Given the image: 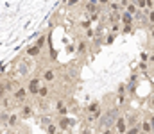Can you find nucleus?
I'll use <instances>...</instances> for the list:
<instances>
[{
  "label": "nucleus",
  "mask_w": 154,
  "mask_h": 134,
  "mask_svg": "<svg viewBox=\"0 0 154 134\" xmlns=\"http://www.w3.org/2000/svg\"><path fill=\"white\" fill-rule=\"evenodd\" d=\"M125 134H140V127L138 125H134V127H129V131Z\"/></svg>",
  "instance_id": "22"
},
{
  "label": "nucleus",
  "mask_w": 154,
  "mask_h": 134,
  "mask_svg": "<svg viewBox=\"0 0 154 134\" xmlns=\"http://www.w3.org/2000/svg\"><path fill=\"white\" fill-rule=\"evenodd\" d=\"M56 77H57V72H56V68H47V70H43V73L39 75V79H41L45 84H50V82H54V81H56Z\"/></svg>",
  "instance_id": "3"
},
{
  "label": "nucleus",
  "mask_w": 154,
  "mask_h": 134,
  "mask_svg": "<svg viewBox=\"0 0 154 134\" xmlns=\"http://www.w3.org/2000/svg\"><path fill=\"white\" fill-rule=\"evenodd\" d=\"M124 91H125V86H124V84H120L118 89H116V93H118V95H124Z\"/></svg>",
  "instance_id": "25"
},
{
  "label": "nucleus",
  "mask_w": 154,
  "mask_h": 134,
  "mask_svg": "<svg viewBox=\"0 0 154 134\" xmlns=\"http://www.w3.org/2000/svg\"><path fill=\"white\" fill-rule=\"evenodd\" d=\"M20 115L18 113H11L9 115V122H7V127H11V129H14V127H18V124H20Z\"/></svg>",
  "instance_id": "8"
},
{
  "label": "nucleus",
  "mask_w": 154,
  "mask_h": 134,
  "mask_svg": "<svg viewBox=\"0 0 154 134\" xmlns=\"http://www.w3.org/2000/svg\"><path fill=\"white\" fill-rule=\"evenodd\" d=\"M122 32H133V25H125Z\"/></svg>",
  "instance_id": "26"
},
{
  "label": "nucleus",
  "mask_w": 154,
  "mask_h": 134,
  "mask_svg": "<svg viewBox=\"0 0 154 134\" xmlns=\"http://www.w3.org/2000/svg\"><path fill=\"white\" fill-rule=\"evenodd\" d=\"M151 41L154 43V27H151Z\"/></svg>",
  "instance_id": "28"
},
{
  "label": "nucleus",
  "mask_w": 154,
  "mask_h": 134,
  "mask_svg": "<svg viewBox=\"0 0 154 134\" xmlns=\"http://www.w3.org/2000/svg\"><path fill=\"white\" fill-rule=\"evenodd\" d=\"M90 23H91V22H90V18H84V20H81V23H79V25H81L84 31H88V29H90Z\"/></svg>",
  "instance_id": "21"
},
{
  "label": "nucleus",
  "mask_w": 154,
  "mask_h": 134,
  "mask_svg": "<svg viewBox=\"0 0 154 134\" xmlns=\"http://www.w3.org/2000/svg\"><path fill=\"white\" fill-rule=\"evenodd\" d=\"M149 122H151V125L154 127V115H151V118H149Z\"/></svg>",
  "instance_id": "29"
},
{
  "label": "nucleus",
  "mask_w": 154,
  "mask_h": 134,
  "mask_svg": "<svg viewBox=\"0 0 154 134\" xmlns=\"http://www.w3.org/2000/svg\"><path fill=\"white\" fill-rule=\"evenodd\" d=\"M115 131H116V134H125L129 131V124H127V120H125L124 116H118V118H116Z\"/></svg>",
  "instance_id": "5"
},
{
  "label": "nucleus",
  "mask_w": 154,
  "mask_h": 134,
  "mask_svg": "<svg viewBox=\"0 0 154 134\" xmlns=\"http://www.w3.org/2000/svg\"><path fill=\"white\" fill-rule=\"evenodd\" d=\"M143 20H145V22H147V23H149L151 27H154V11H147V13H145V18H143Z\"/></svg>",
  "instance_id": "16"
},
{
  "label": "nucleus",
  "mask_w": 154,
  "mask_h": 134,
  "mask_svg": "<svg viewBox=\"0 0 154 134\" xmlns=\"http://www.w3.org/2000/svg\"><path fill=\"white\" fill-rule=\"evenodd\" d=\"M45 41H47V36H45V34H43V36H39L38 38V41H36V46H38V48H43V45H45Z\"/></svg>",
  "instance_id": "20"
},
{
  "label": "nucleus",
  "mask_w": 154,
  "mask_h": 134,
  "mask_svg": "<svg viewBox=\"0 0 154 134\" xmlns=\"http://www.w3.org/2000/svg\"><path fill=\"white\" fill-rule=\"evenodd\" d=\"M133 22H134V16L125 11V13L122 14V23H124V25H133Z\"/></svg>",
  "instance_id": "13"
},
{
  "label": "nucleus",
  "mask_w": 154,
  "mask_h": 134,
  "mask_svg": "<svg viewBox=\"0 0 154 134\" xmlns=\"http://www.w3.org/2000/svg\"><path fill=\"white\" fill-rule=\"evenodd\" d=\"M27 91H29V95H32V97H38V91L41 88V79H39V75L36 77H32V79H29V82H27Z\"/></svg>",
  "instance_id": "1"
},
{
  "label": "nucleus",
  "mask_w": 154,
  "mask_h": 134,
  "mask_svg": "<svg viewBox=\"0 0 154 134\" xmlns=\"http://www.w3.org/2000/svg\"><path fill=\"white\" fill-rule=\"evenodd\" d=\"M45 131H47V134H57V133H59V125H57L56 122H50V124L47 125V129H45Z\"/></svg>",
  "instance_id": "14"
},
{
  "label": "nucleus",
  "mask_w": 154,
  "mask_h": 134,
  "mask_svg": "<svg viewBox=\"0 0 154 134\" xmlns=\"http://www.w3.org/2000/svg\"><path fill=\"white\" fill-rule=\"evenodd\" d=\"M0 104H2V111H7V113H11L18 104H16V100L13 98V97H5V98H2L0 100Z\"/></svg>",
  "instance_id": "6"
},
{
  "label": "nucleus",
  "mask_w": 154,
  "mask_h": 134,
  "mask_svg": "<svg viewBox=\"0 0 154 134\" xmlns=\"http://www.w3.org/2000/svg\"><path fill=\"white\" fill-rule=\"evenodd\" d=\"M151 106H152V107H154V95H152V97H151Z\"/></svg>",
  "instance_id": "30"
},
{
  "label": "nucleus",
  "mask_w": 154,
  "mask_h": 134,
  "mask_svg": "<svg viewBox=\"0 0 154 134\" xmlns=\"http://www.w3.org/2000/svg\"><path fill=\"white\" fill-rule=\"evenodd\" d=\"M140 133L142 134H152V125H151L149 120H143V122H142V125H140Z\"/></svg>",
  "instance_id": "10"
},
{
  "label": "nucleus",
  "mask_w": 154,
  "mask_h": 134,
  "mask_svg": "<svg viewBox=\"0 0 154 134\" xmlns=\"http://www.w3.org/2000/svg\"><path fill=\"white\" fill-rule=\"evenodd\" d=\"M99 109H100L99 100H93L91 104H88V106H86V113H88V115H93V113H97Z\"/></svg>",
  "instance_id": "9"
},
{
  "label": "nucleus",
  "mask_w": 154,
  "mask_h": 134,
  "mask_svg": "<svg viewBox=\"0 0 154 134\" xmlns=\"http://www.w3.org/2000/svg\"><path fill=\"white\" fill-rule=\"evenodd\" d=\"M9 115H11V113H7V111H0V124L7 125V122H9Z\"/></svg>",
  "instance_id": "19"
},
{
  "label": "nucleus",
  "mask_w": 154,
  "mask_h": 134,
  "mask_svg": "<svg viewBox=\"0 0 154 134\" xmlns=\"http://www.w3.org/2000/svg\"><path fill=\"white\" fill-rule=\"evenodd\" d=\"M18 115H20V118L22 120H27V118H31L32 115H34V107H32V104H22L20 106V111H18Z\"/></svg>",
  "instance_id": "4"
},
{
  "label": "nucleus",
  "mask_w": 154,
  "mask_h": 134,
  "mask_svg": "<svg viewBox=\"0 0 154 134\" xmlns=\"http://www.w3.org/2000/svg\"><path fill=\"white\" fill-rule=\"evenodd\" d=\"M27 95H29V91H27L25 86H18V88L14 89V93H13V98L16 100V104H18V106H22V104H25Z\"/></svg>",
  "instance_id": "2"
},
{
  "label": "nucleus",
  "mask_w": 154,
  "mask_h": 134,
  "mask_svg": "<svg viewBox=\"0 0 154 134\" xmlns=\"http://www.w3.org/2000/svg\"><path fill=\"white\" fill-rule=\"evenodd\" d=\"M38 97L39 98H48L50 97V86L48 84H41V88L38 91Z\"/></svg>",
  "instance_id": "11"
},
{
  "label": "nucleus",
  "mask_w": 154,
  "mask_h": 134,
  "mask_svg": "<svg viewBox=\"0 0 154 134\" xmlns=\"http://www.w3.org/2000/svg\"><path fill=\"white\" fill-rule=\"evenodd\" d=\"M100 115H102V109H99L97 113H93V115H90V116H88V122L91 124V122H97V120H100V118H102Z\"/></svg>",
  "instance_id": "17"
},
{
  "label": "nucleus",
  "mask_w": 154,
  "mask_h": 134,
  "mask_svg": "<svg viewBox=\"0 0 154 134\" xmlns=\"http://www.w3.org/2000/svg\"><path fill=\"white\" fill-rule=\"evenodd\" d=\"M134 4H136L138 11H145V13H147V0H136Z\"/></svg>",
  "instance_id": "18"
},
{
  "label": "nucleus",
  "mask_w": 154,
  "mask_h": 134,
  "mask_svg": "<svg viewBox=\"0 0 154 134\" xmlns=\"http://www.w3.org/2000/svg\"><path fill=\"white\" fill-rule=\"evenodd\" d=\"M152 134H154V127H152Z\"/></svg>",
  "instance_id": "31"
},
{
  "label": "nucleus",
  "mask_w": 154,
  "mask_h": 134,
  "mask_svg": "<svg viewBox=\"0 0 154 134\" xmlns=\"http://www.w3.org/2000/svg\"><path fill=\"white\" fill-rule=\"evenodd\" d=\"M39 52H41V48H38L36 45H31V46H27V48H25V54H27V55H31V57L39 55Z\"/></svg>",
  "instance_id": "12"
},
{
  "label": "nucleus",
  "mask_w": 154,
  "mask_h": 134,
  "mask_svg": "<svg viewBox=\"0 0 154 134\" xmlns=\"http://www.w3.org/2000/svg\"><path fill=\"white\" fill-rule=\"evenodd\" d=\"M100 134H116V131H115V127H109V129H106V131H102Z\"/></svg>",
  "instance_id": "24"
},
{
  "label": "nucleus",
  "mask_w": 154,
  "mask_h": 134,
  "mask_svg": "<svg viewBox=\"0 0 154 134\" xmlns=\"http://www.w3.org/2000/svg\"><path fill=\"white\" fill-rule=\"evenodd\" d=\"M84 34H86V38H88V40H91V38L95 36V32H93L91 29H88V31H84Z\"/></svg>",
  "instance_id": "23"
},
{
  "label": "nucleus",
  "mask_w": 154,
  "mask_h": 134,
  "mask_svg": "<svg viewBox=\"0 0 154 134\" xmlns=\"http://www.w3.org/2000/svg\"><path fill=\"white\" fill-rule=\"evenodd\" d=\"M113 40H115V34H109L108 36V43H113Z\"/></svg>",
  "instance_id": "27"
},
{
  "label": "nucleus",
  "mask_w": 154,
  "mask_h": 134,
  "mask_svg": "<svg viewBox=\"0 0 154 134\" xmlns=\"http://www.w3.org/2000/svg\"><path fill=\"white\" fill-rule=\"evenodd\" d=\"M56 111L59 113V116H65L68 113V104L63 100V98H57L56 100Z\"/></svg>",
  "instance_id": "7"
},
{
  "label": "nucleus",
  "mask_w": 154,
  "mask_h": 134,
  "mask_svg": "<svg viewBox=\"0 0 154 134\" xmlns=\"http://www.w3.org/2000/svg\"><path fill=\"white\" fill-rule=\"evenodd\" d=\"M88 41H86V40H81V41H79V43H77V54H84V52H86V48H88Z\"/></svg>",
  "instance_id": "15"
}]
</instances>
